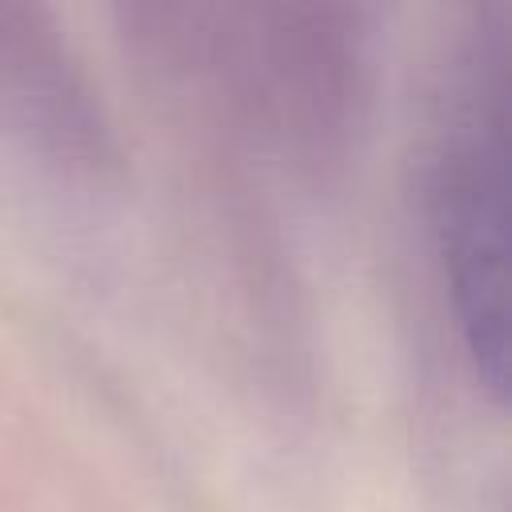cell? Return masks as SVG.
<instances>
[{
    "label": "cell",
    "mask_w": 512,
    "mask_h": 512,
    "mask_svg": "<svg viewBox=\"0 0 512 512\" xmlns=\"http://www.w3.org/2000/svg\"><path fill=\"white\" fill-rule=\"evenodd\" d=\"M508 20L488 8L448 68L428 156V224L464 352L488 388H504V160Z\"/></svg>",
    "instance_id": "obj_1"
},
{
    "label": "cell",
    "mask_w": 512,
    "mask_h": 512,
    "mask_svg": "<svg viewBox=\"0 0 512 512\" xmlns=\"http://www.w3.org/2000/svg\"><path fill=\"white\" fill-rule=\"evenodd\" d=\"M0 128L56 136L64 148L92 128L84 92L68 76L64 52L28 12H0Z\"/></svg>",
    "instance_id": "obj_2"
}]
</instances>
